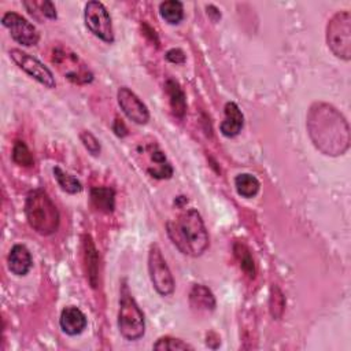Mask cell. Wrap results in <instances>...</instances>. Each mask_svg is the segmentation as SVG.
I'll use <instances>...</instances> for the list:
<instances>
[{
    "mask_svg": "<svg viewBox=\"0 0 351 351\" xmlns=\"http://www.w3.org/2000/svg\"><path fill=\"white\" fill-rule=\"evenodd\" d=\"M306 126L314 147L328 156L343 155L350 147V126L332 104L315 101L310 106Z\"/></svg>",
    "mask_w": 351,
    "mask_h": 351,
    "instance_id": "1",
    "label": "cell"
},
{
    "mask_svg": "<svg viewBox=\"0 0 351 351\" xmlns=\"http://www.w3.org/2000/svg\"><path fill=\"white\" fill-rule=\"evenodd\" d=\"M166 232L177 250L192 258L203 255L210 245V237L203 218L195 208H189L169 221L166 223Z\"/></svg>",
    "mask_w": 351,
    "mask_h": 351,
    "instance_id": "2",
    "label": "cell"
},
{
    "mask_svg": "<svg viewBox=\"0 0 351 351\" xmlns=\"http://www.w3.org/2000/svg\"><path fill=\"white\" fill-rule=\"evenodd\" d=\"M25 215L29 226L41 236H51L59 228V211L49 195L43 189H33L26 195Z\"/></svg>",
    "mask_w": 351,
    "mask_h": 351,
    "instance_id": "3",
    "label": "cell"
},
{
    "mask_svg": "<svg viewBox=\"0 0 351 351\" xmlns=\"http://www.w3.org/2000/svg\"><path fill=\"white\" fill-rule=\"evenodd\" d=\"M118 329L119 333L130 341L138 340L145 333L144 313L132 296L126 282L121 287L119 310H118Z\"/></svg>",
    "mask_w": 351,
    "mask_h": 351,
    "instance_id": "4",
    "label": "cell"
},
{
    "mask_svg": "<svg viewBox=\"0 0 351 351\" xmlns=\"http://www.w3.org/2000/svg\"><path fill=\"white\" fill-rule=\"evenodd\" d=\"M326 44L335 56L351 59V15L347 10L337 11L326 25Z\"/></svg>",
    "mask_w": 351,
    "mask_h": 351,
    "instance_id": "5",
    "label": "cell"
},
{
    "mask_svg": "<svg viewBox=\"0 0 351 351\" xmlns=\"http://www.w3.org/2000/svg\"><path fill=\"white\" fill-rule=\"evenodd\" d=\"M148 273L155 291L162 296H169L174 292L176 282L173 274L156 244H151L148 251Z\"/></svg>",
    "mask_w": 351,
    "mask_h": 351,
    "instance_id": "6",
    "label": "cell"
},
{
    "mask_svg": "<svg viewBox=\"0 0 351 351\" xmlns=\"http://www.w3.org/2000/svg\"><path fill=\"white\" fill-rule=\"evenodd\" d=\"M84 21L93 36H96L107 44L114 43V29L111 16L103 3L95 0L88 1L84 10Z\"/></svg>",
    "mask_w": 351,
    "mask_h": 351,
    "instance_id": "7",
    "label": "cell"
},
{
    "mask_svg": "<svg viewBox=\"0 0 351 351\" xmlns=\"http://www.w3.org/2000/svg\"><path fill=\"white\" fill-rule=\"evenodd\" d=\"M52 62L58 64L59 70L64 74V77L74 84H78V85L89 84L93 80V74L85 67V64L80 60V58L71 51H67L63 48L53 49Z\"/></svg>",
    "mask_w": 351,
    "mask_h": 351,
    "instance_id": "8",
    "label": "cell"
},
{
    "mask_svg": "<svg viewBox=\"0 0 351 351\" xmlns=\"http://www.w3.org/2000/svg\"><path fill=\"white\" fill-rule=\"evenodd\" d=\"M10 58L21 70H23L26 74H29L32 78H34L41 85H44L45 88H49V89L55 88L56 81H55L52 71L37 58L32 56L30 53H27L22 49H18V48H12L10 51Z\"/></svg>",
    "mask_w": 351,
    "mask_h": 351,
    "instance_id": "9",
    "label": "cell"
},
{
    "mask_svg": "<svg viewBox=\"0 0 351 351\" xmlns=\"http://www.w3.org/2000/svg\"><path fill=\"white\" fill-rule=\"evenodd\" d=\"M1 23L4 27L8 29L12 40L16 41L18 44L25 47L37 45L40 40V33L36 29V26L22 15L14 11H8L3 15Z\"/></svg>",
    "mask_w": 351,
    "mask_h": 351,
    "instance_id": "10",
    "label": "cell"
},
{
    "mask_svg": "<svg viewBox=\"0 0 351 351\" xmlns=\"http://www.w3.org/2000/svg\"><path fill=\"white\" fill-rule=\"evenodd\" d=\"M117 100L123 114L137 125H145L149 119L148 107L129 88L121 86L117 93Z\"/></svg>",
    "mask_w": 351,
    "mask_h": 351,
    "instance_id": "11",
    "label": "cell"
},
{
    "mask_svg": "<svg viewBox=\"0 0 351 351\" xmlns=\"http://www.w3.org/2000/svg\"><path fill=\"white\" fill-rule=\"evenodd\" d=\"M60 329L69 336H77L82 333L88 325L85 314L75 306H67L62 310L59 317Z\"/></svg>",
    "mask_w": 351,
    "mask_h": 351,
    "instance_id": "12",
    "label": "cell"
},
{
    "mask_svg": "<svg viewBox=\"0 0 351 351\" xmlns=\"http://www.w3.org/2000/svg\"><path fill=\"white\" fill-rule=\"evenodd\" d=\"M82 256H84V266L86 278L92 288L97 287L99 278V255L97 250L93 244V240L89 234H85L82 239Z\"/></svg>",
    "mask_w": 351,
    "mask_h": 351,
    "instance_id": "13",
    "label": "cell"
},
{
    "mask_svg": "<svg viewBox=\"0 0 351 351\" xmlns=\"http://www.w3.org/2000/svg\"><path fill=\"white\" fill-rule=\"evenodd\" d=\"M225 118L219 125V130L225 137H236L244 125V117L234 101H228L223 107Z\"/></svg>",
    "mask_w": 351,
    "mask_h": 351,
    "instance_id": "14",
    "label": "cell"
},
{
    "mask_svg": "<svg viewBox=\"0 0 351 351\" xmlns=\"http://www.w3.org/2000/svg\"><path fill=\"white\" fill-rule=\"evenodd\" d=\"M8 270L15 276H25L32 269L33 261L30 251L23 244H15L7 256Z\"/></svg>",
    "mask_w": 351,
    "mask_h": 351,
    "instance_id": "15",
    "label": "cell"
},
{
    "mask_svg": "<svg viewBox=\"0 0 351 351\" xmlns=\"http://www.w3.org/2000/svg\"><path fill=\"white\" fill-rule=\"evenodd\" d=\"M189 304L197 313H210L215 308V298L207 287L195 284L189 291Z\"/></svg>",
    "mask_w": 351,
    "mask_h": 351,
    "instance_id": "16",
    "label": "cell"
},
{
    "mask_svg": "<svg viewBox=\"0 0 351 351\" xmlns=\"http://www.w3.org/2000/svg\"><path fill=\"white\" fill-rule=\"evenodd\" d=\"M165 89L169 96V104H170L171 112L176 117L182 118L186 112V97H185L182 88L180 86V84L177 81L169 78L165 82Z\"/></svg>",
    "mask_w": 351,
    "mask_h": 351,
    "instance_id": "17",
    "label": "cell"
},
{
    "mask_svg": "<svg viewBox=\"0 0 351 351\" xmlns=\"http://www.w3.org/2000/svg\"><path fill=\"white\" fill-rule=\"evenodd\" d=\"M148 154H149V162L152 163L147 167L148 174L154 178H158V180L170 178L171 174H173V167L167 162L165 154L158 147L151 148L148 151Z\"/></svg>",
    "mask_w": 351,
    "mask_h": 351,
    "instance_id": "18",
    "label": "cell"
},
{
    "mask_svg": "<svg viewBox=\"0 0 351 351\" xmlns=\"http://www.w3.org/2000/svg\"><path fill=\"white\" fill-rule=\"evenodd\" d=\"M90 203L101 213H112L115 208V192L110 186H95L90 189Z\"/></svg>",
    "mask_w": 351,
    "mask_h": 351,
    "instance_id": "19",
    "label": "cell"
},
{
    "mask_svg": "<svg viewBox=\"0 0 351 351\" xmlns=\"http://www.w3.org/2000/svg\"><path fill=\"white\" fill-rule=\"evenodd\" d=\"M234 186H236L237 193L247 199L256 196L261 189V184H259L258 178L250 173H241V174L236 176Z\"/></svg>",
    "mask_w": 351,
    "mask_h": 351,
    "instance_id": "20",
    "label": "cell"
},
{
    "mask_svg": "<svg viewBox=\"0 0 351 351\" xmlns=\"http://www.w3.org/2000/svg\"><path fill=\"white\" fill-rule=\"evenodd\" d=\"M159 14L169 25H178L184 19V5L178 0H166L159 4Z\"/></svg>",
    "mask_w": 351,
    "mask_h": 351,
    "instance_id": "21",
    "label": "cell"
},
{
    "mask_svg": "<svg viewBox=\"0 0 351 351\" xmlns=\"http://www.w3.org/2000/svg\"><path fill=\"white\" fill-rule=\"evenodd\" d=\"M233 252L237 258V261L240 262V267L241 270L250 277V278H254L255 277V263H254V259H252V255L250 252V250L247 248V245H244L243 243H234L233 245Z\"/></svg>",
    "mask_w": 351,
    "mask_h": 351,
    "instance_id": "22",
    "label": "cell"
},
{
    "mask_svg": "<svg viewBox=\"0 0 351 351\" xmlns=\"http://www.w3.org/2000/svg\"><path fill=\"white\" fill-rule=\"evenodd\" d=\"M53 174H55V178H56L59 186L64 192H67V193H78V192H81L82 185H81V182L74 176L66 173L59 166H56L53 169Z\"/></svg>",
    "mask_w": 351,
    "mask_h": 351,
    "instance_id": "23",
    "label": "cell"
},
{
    "mask_svg": "<svg viewBox=\"0 0 351 351\" xmlns=\"http://www.w3.org/2000/svg\"><path fill=\"white\" fill-rule=\"evenodd\" d=\"M269 308L270 314L274 319H280L282 317L284 308H285V299L281 292V289L277 285L271 287L270 291V299H269Z\"/></svg>",
    "mask_w": 351,
    "mask_h": 351,
    "instance_id": "24",
    "label": "cell"
},
{
    "mask_svg": "<svg viewBox=\"0 0 351 351\" xmlns=\"http://www.w3.org/2000/svg\"><path fill=\"white\" fill-rule=\"evenodd\" d=\"M12 160L16 165L25 166V167H29L34 163V159H33L27 145L25 144V141H21V140L15 141L14 148H12Z\"/></svg>",
    "mask_w": 351,
    "mask_h": 351,
    "instance_id": "25",
    "label": "cell"
},
{
    "mask_svg": "<svg viewBox=\"0 0 351 351\" xmlns=\"http://www.w3.org/2000/svg\"><path fill=\"white\" fill-rule=\"evenodd\" d=\"M154 350H193V347L181 339L165 336L156 340V343L152 346Z\"/></svg>",
    "mask_w": 351,
    "mask_h": 351,
    "instance_id": "26",
    "label": "cell"
},
{
    "mask_svg": "<svg viewBox=\"0 0 351 351\" xmlns=\"http://www.w3.org/2000/svg\"><path fill=\"white\" fill-rule=\"evenodd\" d=\"M80 140L90 155L97 156L100 154V143L89 130H82L80 133Z\"/></svg>",
    "mask_w": 351,
    "mask_h": 351,
    "instance_id": "27",
    "label": "cell"
},
{
    "mask_svg": "<svg viewBox=\"0 0 351 351\" xmlns=\"http://www.w3.org/2000/svg\"><path fill=\"white\" fill-rule=\"evenodd\" d=\"M38 7H40V12L48 18V19H56V8L53 5L52 1L49 0H44L41 3H37Z\"/></svg>",
    "mask_w": 351,
    "mask_h": 351,
    "instance_id": "28",
    "label": "cell"
},
{
    "mask_svg": "<svg viewBox=\"0 0 351 351\" xmlns=\"http://www.w3.org/2000/svg\"><path fill=\"white\" fill-rule=\"evenodd\" d=\"M166 59L176 64H182L185 62V53L180 48H171L166 52Z\"/></svg>",
    "mask_w": 351,
    "mask_h": 351,
    "instance_id": "29",
    "label": "cell"
},
{
    "mask_svg": "<svg viewBox=\"0 0 351 351\" xmlns=\"http://www.w3.org/2000/svg\"><path fill=\"white\" fill-rule=\"evenodd\" d=\"M112 130H114L115 134L119 136V137H123V136L128 134V129H126V126H125V123H123L122 119H115V121H114Z\"/></svg>",
    "mask_w": 351,
    "mask_h": 351,
    "instance_id": "30",
    "label": "cell"
},
{
    "mask_svg": "<svg viewBox=\"0 0 351 351\" xmlns=\"http://www.w3.org/2000/svg\"><path fill=\"white\" fill-rule=\"evenodd\" d=\"M207 15L211 18L213 22H217L218 19H221V12L214 5H207Z\"/></svg>",
    "mask_w": 351,
    "mask_h": 351,
    "instance_id": "31",
    "label": "cell"
}]
</instances>
